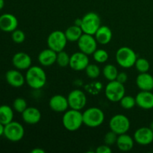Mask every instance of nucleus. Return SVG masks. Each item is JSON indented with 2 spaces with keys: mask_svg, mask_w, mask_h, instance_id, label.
<instances>
[{
  "mask_svg": "<svg viewBox=\"0 0 153 153\" xmlns=\"http://www.w3.org/2000/svg\"><path fill=\"white\" fill-rule=\"evenodd\" d=\"M25 78L27 85L35 90H39L44 87L47 81L46 73L39 66L30 67L27 70Z\"/></svg>",
  "mask_w": 153,
  "mask_h": 153,
  "instance_id": "nucleus-1",
  "label": "nucleus"
},
{
  "mask_svg": "<svg viewBox=\"0 0 153 153\" xmlns=\"http://www.w3.org/2000/svg\"><path fill=\"white\" fill-rule=\"evenodd\" d=\"M62 124L69 131H76L83 124V116L81 111L70 109L64 112L62 117Z\"/></svg>",
  "mask_w": 153,
  "mask_h": 153,
  "instance_id": "nucleus-2",
  "label": "nucleus"
},
{
  "mask_svg": "<svg viewBox=\"0 0 153 153\" xmlns=\"http://www.w3.org/2000/svg\"><path fill=\"white\" fill-rule=\"evenodd\" d=\"M83 124L90 128H97L101 126L105 120V114L102 110L97 107H91L82 113Z\"/></svg>",
  "mask_w": 153,
  "mask_h": 153,
  "instance_id": "nucleus-3",
  "label": "nucleus"
},
{
  "mask_svg": "<svg viewBox=\"0 0 153 153\" xmlns=\"http://www.w3.org/2000/svg\"><path fill=\"white\" fill-rule=\"evenodd\" d=\"M135 52L128 46L120 47L116 52L117 63L123 68H131L137 61Z\"/></svg>",
  "mask_w": 153,
  "mask_h": 153,
  "instance_id": "nucleus-4",
  "label": "nucleus"
},
{
  "mask_svg": "<svg viewBox=\"0 0 153 153\" xmlns=\"http://www.w3.org/2000/svg\"><path fill=\"white\" fill-rule=\"evenodd\" d=\"M101 26V18L95 12L87 13L82 18V28L84 33L94 35Z\"/></svg>",
  "mask_w": 153,
  "mask_h": 153,
  "instance_id": "nucleus-5",
  "label": "nucleus"
},
{
  "mask_svg": "<svg viewBox=\"0 0 153 153\" xmlns=\"http://www.w3.org/2000/svg\"><path fill=\"white\" fill-rule=\"evenodd\" d=\"M126 89L124 84L120 83L118 81H111L105 88V94L109 101L112 102H117L125 96Z\"/></svg>",
  "mask_w": 153,
  "mask_h": 153,
  "instance_id": "nucleus-6",
  "label": "nucleus"
},
{
  "mask_svg": "<svg viewBox=\"0 0 153 153\" xmlns=\"http://www.w3.org/2000/svg\"><path fill=\"white\" fill-rule=\"evenodd\" d=\"M130 126L131 123L129 119L126 115L121 114L113 116L109 121V128L111 131H114L118 135L127 133Z\"/></svg>",
  "mask_w": 153,
  "mask_h": 153,
  "instance_id": "nucleus-7",
  "label": "nucleus"
},
{
  "mask_svg": "<svg viewBox=\"0 0 153 153\" xmlns=\"http://www.w3.org/2000/svg\"><path fill=\"white\" fill-rule=\"evenodd\" d=\"M25 134L22 125L16 121H11L4 126V136L11 142H18L22 140Z\"/></svg>",
  "mask_w": 153,
  "mask_h": 153,
  "instance_id": "nucleus-8",
  "label": "nucleus"
},
{
  "mask_svg": "<svg viewBox=\"0 0 153 153\" xmlns=\"http://www.w3.org/2000/svg\"><path fill=\"white\" fill-rule=\"evenodd\" d=\"M67 39L65 33L62 31L56 30L49 34L47 38V44L49 48L56 52H59L65 49L67 43Z\"/></svg>",
  "mask_w": 153,
  "mask_h": 153,
  "instance_id": "nucleus-9",
  "label": "nucleus"
},
{
  "mask_svg": "<svg viewBox=\"0 0 153 153\" xmlns=\"http://www.w3.org/2000/svg\"><path fill=\"white\" fill-rule=\"evenodd\" d=\"M69 107L71 109L81 111L87 104V97L85 93L79 89L70 91L67 97Z\"/></svg>",
  "mask_w": 153,
  "mask_h": 153,
  "instance_id": "nucleus-10",
  "label": "nucleus"
},
{
  "mask_svg": "<svg viewBox=\"0 0 153 153\" xmlns=\"http://www.w3.org/2000/svg\"><path fill=\"white\" fill-rule=\"evenodd\" d=\"M77 43L79 50L88 55H93L97 49V41L91 34L83 33Z\"/></svg>",
  "mask_w": 153,
  "mask_h": 153,
  "instance_id": "nucleus-11",
  "label": "nucleus"
},
{
  "mask_svg": "<svg viewBox=\"0 0 153 153\" xmlns=\"http://www.w3.org/2000/svg\"><path fill=\"white\" fill-rule=\"evenodd\" d=\"M89 64V58L88 55L82 52H77L70 56V67L75 71H82L85 70Z\"/></svg>",
  "mask_w": 153,
  "mask_h": 153,
  "instance_id": "nucleus-12",
  "label": "nucleus"
},
{
  "mask_svg": "<svg viewBox=\"0 0 153 153\" xmlns=\"http://www.w3.org/2000/svg\"><path fill=\"white\" fill-rule=\"evenodd\" d=\"M134 140L142 146L150 144L153 142V131L149 127L137 128L134 134Z\"/></svg>",
  "mask_w": 153,
  "mask_h": 153,
  "instance_id": "nucleus-13",
  "label": "nucleus"
},
{
  "mask_svg": "<svg viewBox=\"0 0 153 153\" xmlns=\"http://www.w3.org/2000/svg\"><path fill=\"white\" fill-rule=\"evenodd\" d=\"M18 26V19L11 13H3L0 16V29L4 32H12Z\"/></svg>",
  "mask_w": 153,
  "mask_h": 153,
  "instance_id": "nucleus-14",
  "label": "nucleus"
},
{
  "mask_svg": "<svg viewBox=\"0 0 153 153\" xmlns=\"http://www.w3.org/2000/svg\"><path fill=\"white\" fill-rule=\"evenodd\" d=\"M49 105L50 108L53 111L57 113H63L67 111L69 108L68 100L67 97H64L63 95H54L49 100Z\"/></svg>",
  "mask_w": 153,
  "mask_h": 153,
  "instance_id": "nucleus-15",
  "label": "nucleus"
},
{
  "mask_svg": "<svg viewBox=\"0 0 153 153\" xmlns=\"http://www.w3.org/2000/svg\"><path fill=\"white\" fill-rule=\"evenodd\" d=\"M31 58L29 55L23 52H16L12 58V64L14 67L19 70H28L31 67Z\"/></svg>",
  "mask_w": 153,
  "mask_h": 153,
  "instance_id": "nucleus-16",
  "label": "nucleus"
},
{
  "mask_svg": "<svg viewBox=\"0 0 153 153\" xmlns=\"http://www.w3.org/2000/svg\"><path fill=\"white\" fill-rule=\"evenodd\" d=\"M136 105L145 110L153 108V94L151 91H141L135 97Z\"/></svg>",
  "mask_w": 153,
  "mask_h": 153,
  "instance_id": "nucleus-17",
  "label": "nucleus"
},
{
  "mask_svg": "<svg viewBox=\"0 0 153 153\" xmlns=\"http://www.w3.org/2000/svg\"><path fill=\"white\" fill-rule=\"evenodd\" d=\"M22 118L25 123L35 125L41 120V113L35 107H28L22 113Z\"/></svg>",
  "mask_w": 153,
  "mask_h": 153,
  "instance_id": "nucleus-18",
  "label": "nucleus"
},
{
  "mask_svg": "<svg viewBox=\"0 0 153 153\" xmlns=\"http://www.w3.org/2000/svg\"><path fill=\"white\" fill-rule=\"evenodd\" d=\"M37 59L43 67H50L56 63L57 52L50 48L45 49L39 53Z\"/></svg>",
  "mask_w": 153,
  "mask_h": 153,
  "instance_id": "nucleus-19",
  "label": "nucleus"
},
{
  "mask_svg": "<svg viewBox=\"0 0 153 153\" xmlns=\"http://www.w3.org/2000/svg\"><path fill=\"white\" fill-rule=\"evenodd\" d=\"M5 79L7 83L13 88H20L25 84V78L16 70H10L6 73Z\"/></svg>",
  "mask_w": 153,
  "mask_h": 153,
  "instance_id": "nucleus-20",
  "label": "nucleus"
},
{
  "mask_svg": "<svg viewBox=\"0 0 153 153\" xmlns=\"http://www.w3.org/2000/svg\"><path fill=\"white\" fill-rule=\"evenodd\" d=\"M136 85L140 91L153 90V76L147 73H140L136 79Z\"/></svg>",
  "mask_w": 153,
  "mask_h": 153,
  "instance_id": "nucleus-21",
  "label": "nucleus"
},
{
  "mask_svg": "<svg viewBox=\"0 0 153 153\" xmlns=\"http://www.w3.org/2000/svg\"><path fill=\"white\" fill-rule=\"evenodd\" d=\"M94 35H95V38L97 43L102 45H107L111 40L113 33H112L111 29L108 26L101 25Z\"/></svg>",
  "mask_w": 153,
  "mask_h": 153,
  "instance_id": "nucleus-22",
  "label": "nucleus"
},
{
  "mask_svg": "<svg viewBox=\"0 0 153 153\" xmlns=\"http://www.w3.org/2000/svg\"><path fill=\"white\" fill-rule=\"evenodd\" d=\"M134 138L126 133L118 135L116 144L117 148L122 152H128L134 147Z\"/></svg>",
  "mask_w": 153,
  "mask_h": 153,
  "instance_id": "nucleus-23",
  "label": "nucleus"
},
{
  "mask_svg": "<svg viewBox=\"0 0 153 153\" xmlns=\"http://www.w3.org/2000/svg\"><path fill=\"white\" fill-rule=\"evenodd\" d=\"M13 111L7 105H0V123L4 126L13 121Z\"/></svg>",
  "mask_w": 153,
  "mask_h": 153,
  "instance_id": "nucleus-24",
  "label": "nucleus"
},
{
  "mask_svg": "<svg viewBox=\"0 0 153 153\" xmlns=\"http://www.w3.org/2000/svg\"><path fill=\"white\" fill-rule=\"evenodd\" d=\"M64 33L68 41L77 42L84 32L80 26L73 25L68 27Z\"/></svg>",
  "mask_w": 153,
  "mask_h": 153,
  "instance_id": "nucleus-25",
  "label": "nucleus"
},
{
  "mask_svg": "<svg viewBox=\"0 0 153 153\" xmlns=\"http://www.w3.org/2000/svg\"><path fill=\"white\" fill-rule=\"evenodd\" d=\"M118 73L117 69L113 64H106L102 70L103 76L109 82L116 80Z\"/></svg>",
  "mask_w": 153,
  "mask_h": 153,
  "instance_id": "nucleus-26",
  "label": "nucleus"
},
{
  "mask_svg": "<svg viewBox=\"0 0 153 153\" xmlns=\"http://www.w3.org/2000/svg\"><path fill=\"white\" fill-rule=\"evenodd\" d=\"M85 70L88 77L92 79H97L100 76V73H101V70H100L99 66L94 64H88V67H86Z\"/></svg>",
  "mask_w": 153,
  "mask_h": 153,
  "instance_id": "nucleus-27",
  "label": "nucleus"
},
{
  "mask_svg": "<svg viewBox=\"0 0 153 153\" xmlns=\"http://www.w3.org/2000/svg\"><path fill=\"white\" fill-rule=\"evenodd\" d=\"M93 57H94V59L96 62L103 64L108 60L109 55L106 50L103 49H99L94 52Z\"/></svg>",
  "mask_w": 153,
  "mask_h": 153,
  "instance_id": "nucleus-28",
  "label": "nucleus"
},
{
  "mask_svg": "<svg viewBox=\"0 0 153 153\" xmlns=\"http://www.w3.org/2000/svg\"><path fill=\"white\" fill-rule=\"evenodd\" d=\"M70 56L64 50L57 52L56 63L61 67H66L70 65Z\"/></svg>",
  "mask_w": 153,
  "mask_h": 153,
  "instance_id": "nucleus-29",
  "label": "nucleus"
},
{
  "mask_svg": "<svg viewBox=\"0 0 153 153\" xmlns=\"http://www.w3.org/2000/svg\"><path fill=\"white\" fill-rule=\"evenodd\" d=\"M136 70L139 72V73H147L149 71V68H150V64L148 60L146 58H137L135 64H134Z\"/></svg>",
  "mask_w": 153,
  "mask_h": 153,
  "instance_id": "nucleus-30",
  "label": "nucleus"
},
{
  "mask_svg": "<svg viewBox=\"0 0 153 153\" xmlns=\"http://www.w3.org/2000/svg\"><path fill=\"white\" fill-rule=\"evenodd\" d=\"M120 103L123 108L129 110L136 105V100L135 98L131 96H124L120 101Z\"/></svg>",
  "mask_w": 153,
  "mask_h": 153,
  "instance_id": "nucleus-31",
  "label": "nucleus"
},
{
  "mask_svg": "<svg viewBox=\"0 0 153 153\" xmlns=\"http://www.w3.org/2000/svg\"><path fill=\"white\" fill-rule=\"evenodd\" d=\"M13 108L16 112L22 114L27 108V102L25 99L18 97L15 99L13 102Z\"/></svg>",
  "mask_w": 153,
  "mask_h": 153,
  "instance_id": "nucleus-32",
  "label": "nucleus"
},
{
  "mask_svg": "<svg viewBox=\"0 0 153 153\" xmlns=\"http://www.w3.org/2000/svg\"><path fill=\"white\" fill-rule=\"evenodd\" d=\"M11 38L13 41L16 43H22L25 41V34L24 31L22 30L16 29L12 31Z\"/></svg>",
  "mask_w": 153,
  "mask_h": 153,
  "instance_id": "nucleus-33",
  "label": "nucleus"
},
{
  "mask_svg": "<svg viewBox=\"0 0 153 153\" xmlns=\"http://www.w3.org/2000/svg\"><path fill=\"white\" fill-rule=\"evenodd\" d=\"M118 134H117L116 133L114 132V131H110L108 133H106L104 137V141L105 143L108 146H111V145L115 144L117 140Z\"/></svg>",
  "mask_w": 153,
  "mask_h": 153,
  "instance_id": "nucleus-34",
  "label": "nucleus"
},
{
  "mask_svg": "<svg viewBox=\"0 0 153 153\" xmlns=\"http://www.w3.org/2000/svg\"><path fill=\"white\" fill-rule=\"evenodd\" d=\"M96 152H97V153H111L112 149H111V147L105 143L104 145L99 146Z\"/></svg>",
  "mask_w": 153,
  "mask_h": 153,
  "instance_id": "nucleus-35",
  "label": "nucleus"
},
{
  "mask_svg": "<svg viewBox=\"0 0 153 153\" xmlns=\"http://www.w3.org/2000/svg\"><path fill=\"white\" fill-rule=\"evenodd\" d=\"M117 81H118L119 82L122 84H125L126 82L128 80V76L126 73L124 72H121V73H119L117 75V77L116 79Z\"/></svg>",
  "mask_w": 153,
  "mask_h": 153,
  "instance_id": "nucleus-36",
  "label": "nucleus"
},
{
  "mask_svg": "<svg viewBox=\"0 0 153 153\" xmlns=\"http://www.w3.org/2000/svg\"><path fill=\"white\" fill-rule=\"evenodd\" d=\"M31 153H45V151L43 150V149L40 147H37V148H34L31 151Z\"/></svg>",
  "mask_w": 153,
  "mask_h": 153,
  "instance_id": "nucleus-37",
  "label": "nucleus"
},
{
  "mask_svg": "<svg viewBox=\"0 0 153 153\" xmlns=\"http://www.w3.org/2000/svg\"><path fill=\"white\" fill-rule=\"evenodd\" d=\"M4 126L0 123V137L4 135Z\"/></svg>",
  "mask_w": 153,
  "mask_h": 153,
  "instance_id": "nucleus-38",
  "label": "nucleus"
},
{
  "mask_svg": "<svg viewBox=\"0 0 153 153\" xmlns=\"http://www.w3.org/2000/svg\"><path fill=\"white\" fill-rule=\"evenodd\" d=\"M74 25H78V26H80L82 25V19H76V20H75V24Z\"/></svg>",
  "mask_w": 153,
  "mask_h": 153,
  "instance_id": "nucleus-39",
  "label": "nucleus"
},
{
  "mask_svg": "<svg viewBox=\"0 0 153 153\" xmlns=\"http://www.w3.org/2000/svg\"><path fill=\"white\" fill-rule=\"evenodd\" d=\"M4 0H0V10L4 7Z\"/></svg>",
  "mask_w": 153,
  "mask_h": 153,
  "instance_id": "nucleus-40",
  "label": "nucleus"
},
{
  "mask_svg": "<svg viewBox=\"0 0 153 153\" xmlns=\"http://www.w3.org/2000/svg\"><path fill=\"white\" fill-rule=\"evenodd\" d=\"M149 128H150L151 129H152V131H153V121H152V122H151L150 125H149Z\"/></svg>",
  "mask_w": 153,
  "mask_h": 153,
  "instance_id": "nucleus-41",
  "label": "nucleus"
}]
</instances>
